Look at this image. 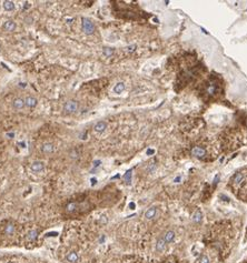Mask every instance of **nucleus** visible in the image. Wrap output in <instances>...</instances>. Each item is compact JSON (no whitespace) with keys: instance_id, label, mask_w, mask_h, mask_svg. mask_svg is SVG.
I'll use <instances>...</instances> for the list:
<instances>
[{"instance_id":"f257e3e1","label":"nucleus","mask_w":247,"mask_h":263,"mask_svg":"<svg viewBox=\"0 0 247 263\" xmlns=\"http://www.w3.org/2000/svg\"><path fill=\"white\" fill-rule=\"evenodd\" d=\"M78 107H79V104H78V102L75 101V100H69V101L65 102V104H63V111L66 112V113H75V112L78 110Z\"/></svg>"},{"instance_id":"f03ea898","label":"nucleus","mask_w":247,"mask_h":263,"mask_svg":"<svg viewBox=\"0 0 247 263\" xmlns=\"http://www.w3.org/2000/svg\"><path fill=\"white\" fill-rule=\"evenodd\" d=\"M82 30L86 35H93L95 32V25L87 18L82 19Z\"/></svg>"},{"instance_id":"7ed1b4c3","label":"nucleus","mask_w":247,"mask_h":263,"mask_svg":"<svg viewBox=\"0 0 247 263\" xmlns=\"http://www.w3.org/2000/svg\"><path fill=\"white\" fill-rule=\"evenodd\" d=\"M190 153H192V155H194L195 158H199V159H202V158H204V157L206 155V150L203 148V147H198V145H196V147H194V148L192 149Z\"/></svg>"},{"instance_id":"20e7f679","label":"nucleus","mask_w":247,"mask_h":263,"mask_svg":"<svg viewBox=\"0 0 247 263\" xmlns=\"http://www.w3.org/2000/svg\"><path fill=\"white\" fill-rule=\"evenodd\" d=\"M2 28H3V30L7 31V32H13V31L17 29V23L10 19V20H7L3 23Z\"/></svg>"},{"instance_id":"39448f33","label":"nucleus","mask_w":247,"mask_h":263,"mask_svg":"<svg viewBox=\"0 0 247 263\" xmlns=\"http://www.w3.org/2000/svg\"><path fill=\"white\" fill-rule=\"evenodd\" d=\"M11 106H12V108L15 110H21V109H23L26 107L25 106V99H22V98H16V99H13Z\"/></svg>"},{"instance_id":"423d86ee","label":"nucleus","mask_w":247,"mask_h":263,"mask_svg":"<svg viewBox=\"0 0 247 263\" xmlns=\"http://www.w3.org/2000/svg\"><path fill=\"white\" fill-rule=\"evenodd\" d=\"M41 151H42V153H45V154H51L52 152L55 151L53 143H50V142L43 143L42 147H41Z\"/></svg>"},{"instance_id":"0eeeda50","label":"nucleus","mask_w":247,"mask_h":263,"mask_svg":"<svg viewBox=\"0 0 247 263\" xmlns=\"http://www.w3.org/2000/svg\"><path fill=\"white\" fill-rule=\"evenodd\" d=\"M37 104H38V100L35 98V97H32V96H28L26 99H25V106L26 107H28V108H35V107H37Z\"/></svg>"},{"instance_id":"6e6552de","label":"nucleus","mask_w":247,"mask_h":263,"mask_svg":"<svg viewBox=\"0 0 247 263\" xmlns=\"http://www.w3.org/2000/svg\"><path fill=\"white\" fill-rule=\"evenodd\" d=\"M107 129V123L105 121H98L93 126V130L98 133H103Z\"/></svg>"},{"instance_id":"1a4fd4ad","label":"nucleus","mask_w":247,"mask_h":263,"mask_svg":"<svg viewBox=\"0 0 247 263\" xmlns=\"http://www.w3.org/2000/svg\"><path fill=\"white\" fill-rule=\"evenodd\" d=\"M30 169L33 172H40L45 169V164H43V162L41 161H35L30 165Z\"/></svg>"},{"instance_id":"9d476101","label":"nucleus","mask_w":247,"mask_h":263,"mask_svg":"<svg viewBox=\"0 0 247 263\" xmlns=\"http://www.w3.org/2000/svg\"><path fill=\"white\" fill-rule=\"evenodd\" d=\"M157 208L156 207H152V208H149L146 212H145V218L147 219V220H152V219H154L155 217H156V214H157Z\"/></svg>"},{"instance_id":"9b49d317","label":"nucleus","mask_w":247,"mask_h":263,"mask_svg":"<svg viewBox=\"0 0 247 263\" xmlns=\"http://www.w3.org/2000/svg\"><path fill=\"white\" fill-rule=\"evenodd\" d=\"M66 260L70 263H76L78 260H79V255H78V253L77 252L72 251V252H69L67 255H66Z\"/></svg>"},{"instance_id":"f8f14e48","label":"nucleus","mask_w":247,"mask_h":263,"mask_svg":"<svg viewBox=\"0 0 247 263\" xmlns=\"http://www.w3.org/2000/svg\"><path fill=\"white\" fill-rule=\"evenodd\" d=\"M243 180H244V174L243 173H240V172H238V173H236L234 177H233V179H232V182H233V184L234 185H239L240 183L243 182Z\"/></svg>"},{"instance_id":"ddd939ff","label":"nucleus","mask_w":247,"mask_h":263,"mask_svg":"<svg viewBox=\"0 0 247 263\" xmlns=\"http://www.w3.org/2000/svg\"><path fill=\"white\" fill-rule=\"evenodd\" d=\"M164 241L166 243H170L173 242L174 240H175V232L174 231H172V230H169V231H167V232L165 233L164 235Z\"/></svg>"},{"instance_id":"4468645a","label":"nucleus","mask_w":247,"mask_h":263,"mask_svg":"<svg viewBox=\"0 0 247 263\" xmlns=\"http://www.w3.org/2000/svg\"><path fill=\"white\" fill-rule=\"evenodd\" d=\"M166 244H167V243L165 242L163 238H162V239H158V241L156 242V251H158V252H163V251H165V250H166Z\"/></svg>"},{"instance_id":"2eb2a0df","label":"nucleus","mask_w":247,"mask_h":263,"mask_svg":"<svg viewBox=\"0 0 247 263\" xmlns=\"http://www.w3.org/2000/svg\"><path fill=\"white\" fill-rule=\"evenodd\" d=\"M3 9L6 11H12L15 9V2L13 1H10V0H6L3 1Z\"/></svg>"},{"instance_id":"dca6fc26","label":"nucleus","mask_w":247,"mask_h":263,"mask_svg":"<svg viewBox=\"0 0 247 263\" xmlns=\"http://www.w3.org/2000/svg\"><path fill=\"white\" fill-rule=\"evenodd\" d=\"M202 218H203L202 211L200 210H196V212L193 215V222L196 223V224H199V223L202 222Z\"/></svg>"},{"instance_id":"f3484780","label":"nucleus","mask_w":247,"mask_h":263,"mask_svg":"<svg viewBox=\"0 0 247 263\" xmlns=\"http://www.w3.org/2000/svg\"><path fill=\"white\" fill-rule=\"evenodd\" d=\"M217 91H218V88H217L216 84H214V83L209 84V86L207 87V90H206V92H207L209 96H214V94H216Z\"/></svg>"},{"instance_id":"a211bd4d","label":"nucleus","mask_w":247,"mask_h":263,"mask_svg":"<svg viewBox=\"0 0 247 263\" xmlns=\"http://www.w3.org/2000/svg\"><path fill=\"white\" fill-rule=\"evenodd\" d=\"M38 234H39V232H38V230H31V231H29L28 232V235H27V238H28V240L29 241H36L37 240V238H38Z\"/></svg>"},{"instance_id":"6ab92c4d","label":"nucleus","mask_w":247,"mask_h":263,"mask_svg":"<svg viewBox=\"0 0 247 263\" xmlns=\"http://www.w3.org/2000/svg\"><path fill=\"white\" fill-rule=\"evenodd\" d=\"M124 90H125V83H124V82H118V83L113 87V92L117 93V94H120Z\"/></svg>"},{"instance_id":"aec40b11","label":"nucleus","mask_w":247,"mask_h":263,"mask_svg":"<svg viewBox=\"0 0 247 263\" xmlns=\"http://www.w3.org/2000/svg\"><path fill=\"white\" fill-rule=\"evenodd\" d=\"M77 207H78V203L77 202H70L67 204V207H66V211L68 213H72L76 211V209H77Z\"/></svg>"},{"instance_id":"412c9836","label":"nucleus","mask_w":247,"mask_h":263,"mask_svg":"<svg viewBox=\"0 0 247 263\" xmlns=\"http://www.w3.org/2000/svg\"><path fill=\"white\" fill-rule=\"evenodd\" d=\"M13 232H15V225H13L12 223H8V224L6 225V228H5V233H6L7 235H11Z\"/></svg>"},{"instance_id":"4be33fe9","label":"nucleus","mask_w":247,"mask_h":263,"mask_svg":"<svg viewBox=\"0 0 247 263\" xmlns=\"http://www.w3.org/2000/svg\"><path fill=\"white\" fill-rule=\"evenodd\" d=\"M199 263H210V260H209V258H208V256L203 255V256L199 259Z\"/></svg>"},{"instance_id":"5701e85b","label":"nucleus","mask_w":247,"mask_h":263,"mask_svg":"<svg viewBox=\"0 0 247 263\" xmlns=\"http://www.w3.org/2000/svg\"><path fill=\"white\" fill-rule=\"evenodd\" d=\"M103 53H105L107 57H109V56L113 54V50H111L110 48H105V49H103Z\"/></svg>"},{"instance_id":"b1692460","label":"nucleus","mask_w":247,"mask_h":263,"mask_svg":"<svg viewBox=\"0 0 247 263\" xmlns=\"http://www.w3.org/2000/svg\"><path fill=\"white\" fill-rule=\"evenodd\" d=\"M32 21H33V19H32L31 17H29V16L25 18V22H26V23H28V25H30V23H31V22H32Z\"/></svg>"},{"instance_id":"393cba45","label":"nucleus","mask_w":247,"mask_h":263,"mask_svg":"<svg viewBox=\"0 0 247 263\" xmlns=\"http://www.w3.org/2000/svg\"><path fill=\"white\" fill-rule=\"evenodd\" d=\"M58 235V233L57 232H51V233H47L46 234V236H57Z\"/></svg>"},{"instance_id":"a878e982","label":"nucleus","mask_w":247,"mask_h":263,"mask_svg":"<svg viewBox=\"0 0 247 263\" xmlns=\"http://www.w3.org/2000/svg\"><path fill=\"white\" fill-rule=\"evenodd\" d=\"M103 240H105V236H101V238L99 239V242H100V243L103 242Z\"/></svg>"},{"instance_id":"bb28decb","label":"nucleus","mask_w":247,"mask_h":263,"mask_svg":"<svg viewBox=\"0 0 247 263\" xmlns=\"http://www.w3.org/2000/svg\"><path fill=\"white\" fill-rule=\"evenodd\" d=\"M91 183H93V184H96V179H91Z\"/></svg>"},{"instance_id":"cd10ccee","label":"nucleus","mask_w":247,"mask_h":263,"mask_svg":"<svg viewBox=\"0 0 247 263\" xmlns=\"http://www.w3.org/2000/svg\"><path fill=\"white\" fill-rule=\"evenodd\" d=\"M8 263H15V262H8Z\"/></svg>"},{"instance_id":"c85d7f7f","label":"nucleus","mask_w":247,"mask_h":263,"mask_svg":"<svg viewBox=\"0 0 247 263\" xmlns=\"http://www.w3.org/2000/svg\"><path fill=\"white\" fill-rule=\"evenodd\" d=\"M167 263H170V262H167Z\"/></svg>"}]
</instances>
